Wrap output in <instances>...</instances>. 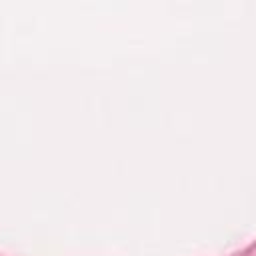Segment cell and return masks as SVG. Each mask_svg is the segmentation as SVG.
Segmentation results:
<instances>
[]
</instances>
